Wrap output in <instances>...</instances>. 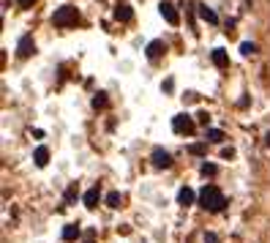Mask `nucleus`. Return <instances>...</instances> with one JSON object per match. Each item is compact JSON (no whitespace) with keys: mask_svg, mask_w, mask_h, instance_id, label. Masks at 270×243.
Returning <instances> with one entry per match:
<instances>
[{"mask_svg":"<svg viewBox=\"0 0 270 243\" xmlns=\"http://www.w3.org/2000/svg\"><path fill=\"white\" fill-rule=\"evenodd\" d=\"M199 205L205 208V211H210V213H219V211H224L227 197L221 194V188H215V186H205V188L199 191Z\"/></svg>","mask_w":270,"mask_h":243,"instance_id":"obj_1","label":"nucleus"},{"mask_svg":"<svg viewBox=\"0 0 270 243\" xmlns=\"http://www.w3.org/2000/svg\"><path fill=\"white\" fill-rule=\"evenodd\" d=\"M52 22H55L58 28L77 25V22H79V11L74 9V6H60V9H55V14H52Z\"/></svg>","mask_w":270,"mask_h":243,"instance_id":"obj_2","label":"nucleus"},{"mask_svg":"<svg viewBox=\"0 0 270 243\" xmlns=\"http://www.w3.org/2000/svg\"><path fill=\"white\" fill-rule=\"evenodd\" d=\"M172 129H175V134H194V120L188 115H175Z\"/></svg>","mask_w":270,"mask_h":243,"instance_id":"obj_3","label":"nucleus"},{"mask_svg":"<svg viewBox=\"0 0 270 243\" xmlns=\"http://www.w3.org/2000/svg\"><path fill=\"white\" fill-rule=\"evenodd\" d=\"M150 161L156 167H161V170H167V167H172V156L164 151V148H156V151L150 153Z\"/></svg>","mask_w":270,"mask_h":243,"instance_id":"obj_4","label":"nucleus"},{"mask_svg":"<svg viewBox=\"0 0 270 243\" xmlns=\"http://www.w3.org/2000/svg\"><path fill=\"white\" fill-rule=\"evenodd\" d=\"M33 52H36V44H33V36H22L17 44V55L19 58H30Z\"/></svg>","mask_w":270,"mask_h":243,"instance_id":"obj_5","label":"nucleus"},{"mask_svg":"<svg viewBox=\"0 0 270 243\" xmlns=\"http://www.w3.org/2000/svg\"><path fill=\"white\" fill-rule=\"evenodd\" d=\"M158 9H161V17H164L170 25H178V22H180V17H178V9H175L172 3H167V0H164V3L158 6Z\"/></svg>","mask_w":270,"mask_h":243,"instance_id":"obj_6","label":"nucleus"},{"mask_svg":"<svg viewBox=\"0 0 270 243\" xmlns=\"http://www.w3.org/2000/svg\"><path fill=\"white\" fill-rule=\"evenodd\" d=\"M197 9H199V17L205 19V22H210V25H215V22H219V14H215V11H213L207 3H199Z\"/></svg>","mask_w":270,"mask_h":243,"instance_id":"obj_7","label":"nucleus"},{"mask_svg":"<svg viewBox=\"0 0 270 243\" xmlns=\"http://www.w3.org/2000/svg\"><path fill=\"white\" fill-rule=\"evenodd\" d=\"M131 17H134L131 6L120 3V6H118V9H115V19H118V22H131Z\"/></svg>","mask_w":270,"mask_h":243,"instance_id":"obj_8","label":"nucleus"},{"mask_svg":"<svg viewBox=\"0 0 270 243\" xmlns=\"http://www.w3.org/2000/svg\"><path fill=\"white\" fill-rule=\"evenodd\" d=\"M33 161H36V167H46V161H49V151H46L44 145H38L36 153H33Z\"/></svg>","mask_w":270,"mask_h":243,"instance_id":"obj_9","label":"nucleus"},{"mask_svg":"<svg viewBox=\"0 0 270 243\" xmlns=\"http://www.w3.org/2000/svg\"><path fill=\"white\" fill-rule=\"evenodd\" d=\"M145 52H147V58H150V60H158V55L164 52V41H150Z\"/></svg>","mask_w":270,"mask_h":243,"instance_id":"obj_10","label":"nucleus"},{"mask_svg":"<svg viewBox=\"0 0 270 243\" xmlns=\"http://www.w3.org/2000/svg\"><path fill=\"white\" fill-rule=\"evenodd\" d=\"M98 200H101V191H98V188H87V191H85V205H87V208H96Z\"/></svg>","mask_w":270,"mask_h":243,"instance_id":"obj_11","label":"nucleus"},{"mask_svg":"<svg viewBox=\"0 0 270 243\" xmlns=\"http://www.w3.org/2000/svg\"><path fill=\"white\" fill-rule=\"evenodd\" d=\"M194 197H197V194H194L188 186H183V188L178 191V202H180V205H191V202H194Z\"/></svg>","mask_w":270,"mask_h":243,"instance_id":"obj_12","label":"nucleus"},{"mask_svg":"<svg viewBox=\"0 0 270 243\" xmlns=\"http://www.w3.org/2000/svg\"><path fill=\"white\" fill-rule=\"evenodd\" d=\"M213 63L219 66V69H227V66H229L227 52H224V50H213Z\"/></svg>","mask_w":270,"mask_h":243,"instance_id":"obj_13","label":"nucleus"},{"mask_svg":"<svg viewBox=\"0 0 270 243\" xmlns=\"http://www.w3.org/2000/svg\"><path fill=\"white\" fill-rule=\"evenodd\" d=\"M79 238V224H66L63 227V240H77Z\"/></svg>","mask_w":270,"mask_h":243,"instance_id":"obj_14","label":"nucleus"},{"mask_svg":"<svg viewBox=\"0 0 270 243\" xmlns=\"http://www.w3.org/2000/svg\"><path fill=\"white\" fill-rule=\"evenodd\" d=\"M205 139H207V142H221V139H224V131H219V129H207V131H205Z\"/></svg>","mask_w":270,"mask_h":243,"instance_id":"obj_15","label":"nucleus"},{"mask_svg":"<svg viewBox=\"0 0 270 243\" xmlns=\"http://www.w3.org/2000/svg\"><path fill=\"white\" fill-rule=\"evenodd\" d=\"M120 202H123L120 191H110V194H106V205H110V208H120Z\"/></svg>","mask_w":270,"mask_h":243,"instance_id":"obj_16","label":"nucleus"},{"mask_svg":"<svg viewBox=\"0 0 270 243\" xmlns=\"http://www.w3.org/2000/svg\"><path fill=\"white\" fill-rule=\"evenodd\" d=\"M240 52H243V55H256V52H259V46L251 44V41H243L240 44Z\"/></svg>","mask_w":270,"mask_h":243,"instance_id":"obj_17","label":"nucleus"},{"mask_svg":"<svg viewBox=\"0 0 270 243\" xmlns=\"http://www.w3.org/2000/svg\"><path fill=\"white\" fill-rule=\"evenodd\" d=\"M93 107H96V110H104V107H106V96H104V93H96V99H93Z\"/></svg>","mask_w":270,"mask_h":243,"instance_id":"obj_18","label":"nucleus"},{"mask_svg":"<svg viewBox=\"0 0 270 243\" xmlns=\"http://www.w3.org/2000/svg\"><path fill=\"white\" fill-rule=\"evenodd\" d=\"M202 175H205V178H210V175H215V164H207V161H205V164H202V170H199Z\"/></svg>","mask_w":270,"mask_h":243,"instance_id":"obj_19","label":"nucleus"},{"mask_svg":"<svg viewBox=\"0 0 270 243\" xmlns=\"http://www.w3.org/2000/svg\"><path fill=\"white\" fill-rule=\"evenodd\" d=\"M197 120H199L202 126H207V123H210V115H207V112H199V115H197Z\"/></svg>","mask_w":270,"mask_h":243,"instance_id":"obj_20","label":"nucleus"},{"mask_svg":"<svg viewBox=\"0 0 270 243\" xmlns=\"http://www.w3.org/2000/svg\"><path fill=\"white\" fill-rule=\"evenodd\" d=\"M188 151H191L194 156H202V153H205V145H191V148H188Z\"/></svg>","mask_w":270,"mask_h":243,"instance_id":"obj_21","label":"nucleus"},{"mask_svg":"<svg viewBox=\"0 0 270 243\" xmlns=\"http://www.w3.org/2000/svg\"><path fill=\"white\" fill-rule=\"evenodd\" d=\"M74 197H77V186H71L69 191H66V205H69V202H71Z\"/></svg>","mask_w":270,"mask_h":243,"instance_id":"obj_22","label":"nucleus"},{"mask_svg":"<svg viewBox=\"0 0 270 243\" xmlns=\"http://www.w3.org/2000/svg\"><path fill=\"white\" fill-rule=\"evenodd\" d=\"M221 156H224V159H232L235 151H232V148H221Z\"/></svg>","mask_w":270,"mask_h":243,"instance_id":"obj_23","label":"nucleus"},{"mask_svg":"<svg viewBox=\"0 0 270 243\" xmlns=\"http://www.w3.org/2000/svg\"><path fill=\"white\" fill-rule=\"evenodd\" d=\"M33 3L36 0H19V9H33Z\"/></svg>","mask_w":270,"mask_h":243,"instance_id":"obj_24","label":"nucleus"},{"mask_svg":"<svg viewBox=\"0 0 270 243\" xmlns=\"http://www.w3.org/2000/svg\"><path fill=\"white\" fill-rule=\"evenodd\" d=\"M265 142H267V148H270V131H267V137H265Z\"/></svg>","mask_w":270,"mask_h":243,"instance_id":"obj_25","label":"nucleus"},{"mask_svg":"<svg viewBox=\"0 0 270 243\" xmlns=\"http://www.w3.org/2000/svg\"><path fill=\"white\" fill-rule=\"evenodd\" d=\"M85 243H93V240H85Z\"/></svg>","mask_w":270,"mask_h":243,"instance_id":"obj_26","label":"nucleus"}]
</instances>
